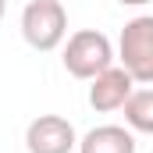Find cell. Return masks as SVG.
<instances>
[{
    "mask_svg": "<svg viewBox=\"0 0 153 153\" xmlns=\"http://www.w3.org/2000/svg\"><path fill=\"white\" fill-rule=\"evenodd\" d=\"M117 4H125V7H146L150 0H117Z\"/></svg>",
    "mask_w": 153,
    "mask_h": 153,
    "instance_id": "obj_8",
    "label": "cell"
},
{
    "mask_svg": "<svg viewBox=\"0 0 153 153\" xmlns=\"http://www.w3.org/2000/svg\"><path fill=\"white\" fill-rule=\"evenodd\" d=\"M4 14H7V0H0V18H4Z\"/></svg>",
    "mask_w": 153,
    "mask_h": 153,
    "instance_id": "obj_9",
    "label": "cell"
},
{
    "mask_svg": "<svg viewBox=\"0 0 153 153\" xmlns=\"http://www.w3.org/2000/svg\"><path fill=\"white\" fill-rule=\"evenodd\" d=\"M114 64V46L111 39L103 36L100 29H78L68 36V46H64V71L71 78H82L89 82L93 75H100L103 68Z\"/></svg>",
    "mask_w": 153,
    "mask_h": 153,
    "instance_id": "obj_2",
    "label": "cell"
},
{
    "mask_svg": "<svg viewBox=\"0 0 153 153\" xmlns=\"http://www.w3.org/2000/svg\"><path fill=\"white\" fill-rule=\"evenodd\" d=\"M121 111H125L128 132H135V135H150V132H153V89H146V85L132 89L128 100L121 103Z\"/></svg>",
    "mask_w": 153,
    "mask_h": 153,
    "instance_id": "obj_7",
    "label": "cell"
},
{
    "mask_svg": "<svg viewBox=\"0 0 153 153\" xmlns=\"http://www.w3.org/2000/svg\"><path fill=\"white\" fill-rule=\"evenodd\" d=\"M78 153H135V132L125 125H96L75 143Z\"/></svg>",
    "mask_w": 153,
    "mask_h": 153,
    "instance_id": "obj_6",
    "label": "cell"
},
{
    "mask_svg": "<svg viewBox=\"0 0 153 153\" xmlns=\"http://www.w3.org/2000/svg\"><path fill=\"white\" fill-rule=\"evenodd\" d=\"M78 143L75 125L61 114H39L25 128V150L29 153H71Z\"/></svg>",
    "mask_w": 153,
    "mask_h": 153,
    "instance_id": "obj_4",
    "label": "cell"
},
{
    "mask_svg": "<svg viewBox=\"0 0 153 153\" xmlns=\"http://www.w3.org/2000/svg\"><path fill=\"white\" fill-rule=\"evenodd\" d=\"M22 36L39 53L57 50L64 43V36H68V11H64V4L61 0H29L25 11H22Z\"/></svg>",
    "mask_w": 153,
    "mask_h": 153,
    "instance_id": "obj_1",
    "label": "cell"
},
{
    "mask_svg": "<svg viewBox=\"0 0 153 153\" xmlns=\"http://www.w3.org/2000/svg\"><path fill=\"white\" fill-rule=\"evenodd\" d=\"M117 57H121V68L132 75L135 85L153 82V18L150 14L125 22L121 39H117Z\"/></svg>",
    "mask_w": 153,
    "mask_h": 153,
    "instance_id": "obj_3",
    "label": "cell"
},
{
    "mask_svg": "<svg viewBox=\"0 0 153 153\" xmlns=\"http://www.w3.org/2000/svg\"><path fill=\"white\" fill-rule=\"evenodd\" d=\"M89 82H93V85H89V107H93V111H100V114L121 111V103H125V100H128V93L135 89L132 75H128L121 64L103 68L100 75H93Z\"/></svg>",
    "mask_w": 153,
    "mask_h": 153,
    "instance_id": "obj_5",
    "label": "cell"
}]
</instances>
